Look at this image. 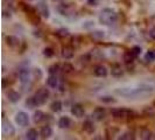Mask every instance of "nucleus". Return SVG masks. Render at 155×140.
<instances>
[{
    "label": "nucleus",
    "instance_id": "nucleus-1",
    "mask_svg": "<svg viewBox=\"0 0 155 140\" xmlns=\"http://www.w3.org/2000/svg\"><path fill=\"white\" fill-rule=\"evenodd\" d=\"M117 19H118L117 13L111 8H104L99 15V21L101 25H105V26L113 25L117 21Z\"/></svg>",
    "mask_w": 155,
    "mask_h": 140
},
{
    "label": "nucleus",
    "instance_id": "nucleus-2",
    "mask_svg": "<svg viewBox=\"0 0 155 140\" xmlns=\"http://www.w3.org/2000/svg\"><path fill=\"white\" fill-rule=\"evenodd\" d=\"M49 96H50V92H49L48 89H40L39 91L35 93V96H33L34 97V101L36 103V106L43 105L48 101Z\"/></svg>",
    "mask_w": 155,
    "mask_h": 140
},
{
    "label": "nucleus",
    "instance_id": "nucleus-3",
    "mask_svg": "<svg viewBox=\"0 0 155 140\" xmlns=\"http://www.w3.org/2000/svg\"><path fill=\"white\" fill-rule=\"evenodd\" d=\"M112 115L117 119H125V118H131L133 116V111H130L127 109H113L112 110Z\"/></svg>",
    "mask_w": 155,
    "mask_h": 140
},
{
    "label": "nucleus",
    "instance_id": "nucleus-4",
    "mask_svg": "<svg viewBox=\"0 0 155 140\" xmlns=\"http://www.w3.org/2000/svg\"><path fill=\"white\" fill-rule=\"evenodd\" d=\"M1 128H2V133L5 135H14L15 133V130L13 127V125L11 124L9 122H7L5 118H2V123H1Z\"/></svg>",
    "mask_w": 155,
    "mask_h": 140
},
{
    "label": "nucleus",
    "instance_id": "nucleus-5",
    "mask_svg": "<svg viewBox=\"0 0 155 140\" xmlns=\"http://www.w3.org/2000/svg\"><path fill=\"white\" fill-rule=\"evenodd\" d=\"M15 122L18 123L19 126H21V127H25V126H27V125L29 124V117L28 115L26 113V112H19L15 117Z\"/></svg>",
    "mask_w": 155,
    "mask_h": 140
},
{
    "label": "nucleus",
    "instance_id": "nucleus-6",
    "mask_svg": "<svg viewBox=\"0 0 155 140\" xmlns=\"http://www.w3.org/2000/svg\"><path fill=\"white\" fill-rule=\"evenodd\" d=\"M19 79H20V82H21V84L22 85H26V84H28L29 83V81H31V75H29V70L28 69H20L19 71Z\"/></svg>",
    "mask_w": 155,
    "mask_h": 140
},
{
    "label": "nucleus",
    "instance_id": "nucleus-7",
    "mask_svg": "<svg viewBox=\"0 0 155 140\" xmlns=\"http://www.w3.org/2000/svg\"><path fill=\"white\" fill-rule=\"evenodd\" d=\"M106 116V111L104 108H96V109L93 110L92 112V118L94 120H97V122H101L104 118Z\"/></svg>",
    "mask_w": 155,
    "mask_h": 140
},
{
    "label": "nucleus",
    "instance_id": "nucleus-8",
    "mask_svg": "<svg viewBox=\"0 0 155 140\" xmlns=\"http://www.w3.org/2000/svg\"><path fill=\"white\" fill-rule=\"evenodd\" d=\"M71 113L75 117H77V118H82V117L84 116L85 111H84V108H83L81 104H75V105L71 108Z\"/></svg>",
    "mask_w": 155,
    "mask_h": 140
},
{
    "label": "nucleus",
    "instance_id": "nucleus-9",
    "mask_svg": "<svg viewBox=\"0 0 155 140\" xmlns=\"http://www.w3.org/2000/svg\"><path fill=\"white\" fill-rule=\"evenodd\" d=\"M6 42H7V45L11 47V48H18L19 45H20V40L18 39L16 36H13V35L7 36V38H6Z\"/></svg>",
    "mask_w": 155,
    "mask_h": 140
},
{
    "label": "nucleus",
    "instance_id": "nucleus-10",
    "mask_svg": "<svg viewBox=\"0 0 155 140\" xmlns=\"http://www.w3.org/2000/svg\"><path fill=\"white\" fill-rule=\"evenodd\" d=\"M47 85L51 89H56L57 85H58V79H57V76L56 75H50L49 77L47 78Z\"/></svg>",
    "mask_w": 155,
    "mask_h": 140
},
{
    "label": "nucleus",
    "instance_id": "nucleus-11",
    "mask_svg": "<svg viewBox=\"0 0 155 140\" xmlns=\"http://www.w3.org/2000/svg\"><path fill=\"white\" fill-rule=\"evenodd\" d=\"M93 72L97 77H105L107 75V70L104 65H97L93 70Z\"/></svg>",
    "mask_w": 155,
    "mask_h": 140
},
{
    "label": "nucleus",
    "instance_id": "nucleus-12",
    "mask_svg": "<svg viewBox=\"0 0 155 140\" xmlns=\"http://www.w3.org/2000/svg\"><path fill=\"white\" fill-rule=\"evenodd\" d=\"M40 135H41V138H43V139H47V138L51 137V135H53V130H51V127L48 126V125H47V126H43V127L41 128Z\"/></svg>",
    "mask_w": 155,
    "mask_h": 140
},
{
    "label": "nucleus",
    "instance_id": "nucleus-13",
    "mask_svg": "<svg viewBox=\"0 0 155 140\" xmlns=\"http://www.w3.org/2000/svg\"><path fill=\"white\" fill-rule=\"evenodd\" d=\"M62 57L65 60H71L74 57V49L71 47H64L62 49Z\"/></svg>",
    "mask_w": 155,
    "mask_h": 140
},
{
    "label": "nucleus",
    "instance_id": "nucleus-14",
    "mask_svg": "<svg viewBox=\"0 0 155 140\" xmlns=\"http://www.w3.org/2000/svg\"><path fill=\"white\" fill-rule=\"evenodd\" d=\"M38 8H39L40 14L43 18H46V19L49 18V9H48V7H47V5L45 2H40L39 5H38Z\"/></svg>",
    "mask_w": 155,
    "mask_h": 140
},
{
    "label": "nucleus",
    "instance_id": "nucleus-15",
    "mask_svg": "<svg viewBox=\"0 0 155 140\" xmlns=\"http://www.w3.org/2000/svg\"><path fill=\"white\" fill-rule=\"evenodd\" d=\"M111 72H112V76H114V77H121L123 76V69H121V67L119 64L112 65Z\"/></svg>",
    "mask_w": 155,
    "mask_h": 140
},
{
    "label": "nucleus",
    "instance_id": "nucleus-16",
    "mask_svg": "<svg viewBox=\"0 0 155 140\" xmlns=\"http://www.w3.org/2000/svg\"><path fill=\"white\" fill-rule=\"evenodd\" d=\"M70 124H71V122H70L69 117H61L58 120V126L61 128H68Z\"/></svg>",
    "mask_w": 155,
    "mask_h": 140
},
{
    "label": "nucleus",
    "instance_id": "nucleus-17",
    "mask_svg": "<svg viewBox=\"0 0 155 140\" xmlns=\"http://www.w3.org/2000/svg\"><path fill=\"white\" fill-rule=\"evenodd\" d=\"M83 130L87 133H93V131H94L93 122H91V120H86V122H84V124H83Z\"/></svg>",
    "mask_w": 155,
    "mask_h": 140
},
{
    "label": "nucleus",
    "instance_id": "nucleus-18",
    "mask_svg": "<svg viewBox=\"0 0 155 140\" xmlns=\"http://www.w3.org/2000/svg\"><path fill=\"white\" fill-rule=\"evenodd\" d=\"M20 97H21L20 93L16 92V91H9V93H8V99L12 103H18L20 101Z\"/></svg>",
    "mask_w": 155,
    "mask_h": 140
},
{
    "label": "nucleus",
    "instance_id": "nucleus-19",
    "mask_svg": "<svg viewBox=\"0 0 155 140\" xmlns=\"http://www.w3.org/2000/svg\"><path fill=\"white\" fill-rule=\"evenodd\" d=\"M38 137H39V133H38L36 130H34V128L28 130V132L26 133V138L29 140H36L38 139Z\"/></svg>",
    "mask_w": 155,
    "mask_h": 140
},
{
    "label": "nucleus",
    "instance_id": "nucleus-20",
    "mask_svg": "<svg viewBox=\"0 0 155 140\" xmlns=\"http://www.w3.org/2000/svg\"><path fill=\"white\" fill-rule=\"evenodd\" d=\"M50 108L51 110L54 111V112H60V111H62V102L61 101H54L51 103V105H50Z\"/></svg>",
    "mask_w": 155,
    "mask_h": 140
},
{
    "label": "nucleus",
    "instance_id": "nucleus-21",
    "mask_svg": "<svg viewBox=\"0 0 155 140\" xmlns=\"http://www.w3.org/2000/svg\"><path fill=\"white\" fill-rule=\"evenodd\" d=\"M45 113L42 112V111H40V110H38L35 113H34V122L35 123H41L43 119H45Z\"/></svg>",
    "mask_w": 155,
    "mask_h": 140
},
{
    "label": "nucleus",
    "instance_id": "nucleus-22",
    "mask_svg": "<svg viewBox=\"0 0 155 140\" xmlns=\"http://www.w3.org/2000/svg\"><path fill=\"white\" fill-rule=\"evenodd\" d=\"M134 138H135V137H134V133L131 132V131L125 132L124 134H121V135L119 137V139L120 140H133Z\"/></svg>",
    "mask_w": 155,
    "mask_h": 140
},
{
    "label": "nucleus",
    "instance_id": "nucleus-23",
    "mask_svg": "<svg viewBox=\"0 0 155 140\" xmlns=\"http://www.w3.org/2000/svg\"><path fill=\"white\" fill-rule=\"evenodd\" d=\"M134 58H135V57H134V55L132 54V52H127V53L124 54V61L127 63V64H128V63H132Z\"/></svg>",
    "mask_w": 155,
    "mask_h": 140
},
{
    "label": "nucleus",
    "instance_id": "nucleus-24",
    "mask_svg": "<svg viewBox=\"0 0 155 140\" xmlns=\"http://www.w3.org/2000/svg\"><path fill=\"white\" fill-rule=\"evenodd\" d=\"M145 58H146V61H148V62H153V61H155V52L149 50L147 54L145 55Z\"/></svg>",
    "mask_w": 155,
    "mask_h": 140
},
{
    "label": "nucleus",
    "instance_id": "nucleus-25",
    "mask_svg": "<svg viewBox=\"0 0 155 140\" xmlns=\"http://www.w3.org/2000/svg\"><path fill=\"white\" fill-rule=\"evenodd\" d=\"M26 105L29 108V109H33V108H36V103L34 101V97H31V98H28L27 102H26Z\"/></svg>",
    "mask_w": 155,
    "mask_h": 140
},
{
    "label": "nucleus",
    "instance_id": "nucleus-26",
    "mask_svg": "<svg viewBox=\"0 0 155 140\" xmlns=\"http://www.w3.org/2000/svg\"><path fill=\"white\" fill-rule=\"evenodd\" d=\"M141 138L142 139H152V132L148 130H143L141 132Z\"/></svg>",
    "mask_w": 155,
    "mask_h": 140
},
{
    "label": "nucleus",
    "instance_id": "nucleus-27",
    "mask_svg": "<svg viewBox=\"0 0 155 140\" xmlns=\"http://www.w3.org/2000/svg\"><path fill=\"white\" fill-rule=\"evenodd\" d=\"M72 70H74V67L69 64V63H65L64 65H63V71L65 72V74H70V72H72Z\"/></svg>",
    "mask_w": 155,
    "mask_h": 140
},
{
    "label": "nucleus",
    "instance_id": "nucleus-28",
    "mask_svg": "<svg viewBox=\"0 0 155 140\" xmlns=\"http://www.w3.org/2000/svg\"><path fill=\"white\" fill-rule=\"evenodd\" d=\"M101 101L103 103H106V104H111V103H114L116 99H113L112 97H110V96H104V97H101Z\"/></svg>",
    "mask_w": 155,
    "mask_h": 140
},
{
    "label": "nucleus",
    "instance_id": "nucleus-29",
    "mask_svg": "<svg viewBox=\"0 0 155 140\" xmlns=\"http://www.w3.org/2000/svg\"><path fill=\"white\" fill-rule=\"evenodd\" d=\"M58 69H60V67H58L57 64L51 65V67L49 68V74H50V75H56V74L58 72Z\"/></svg>",
    "mask_w": 155,
    "mask_h": 140
},
{
    "label": "nucleus",
    "instance_id": "nucleus-30",
    "mask_svg": "<svg viewBox=\"0 0 155 140\" xmlns=\"http://www.w3.org/2000/svg\"><path fill=\"white\" fill-rule=\"evenodd\" d=\"M43 55H45L46 57H51V56L54 55V52H53V49H51V48H45V50H43Z\"/></svg>",
    "mask_w": 155,
    "mask_h": 140
},
{
    "label": "nucleus",
    "instance_id": "nucleus-31",
    "mask_svg": "<svg viewBox=\"0 0 155 140\" xmlns=\"http://www.w3.org/2000/svg\"><path fill=\"white\" fill-rule=\"evenodd\" d=\"M131 52H132V54L134 55V57H138V56L140 55V53H141V48H140V47H138V46L133 47Z\"/></svg>",
    "mask_w": 155,
    "mask_h": 140
},
{
    "label": "nucleus",
    "instance_id": "nucleus-32",
    "mask_svg": "<svg viewBox=\"0 0 155 140\" xmlns=\"http://www.w3.org/2000/svg\"><path fill=\"white\" fill-rule=\"evenodd\" d=\"M56 34H57L58 36H61V38H64V36H68V35H69V32L67 31V29H60Z\"/></svg>",
    "mask_w": 155,
    "mask_h": 140
},
{
    "label": "nucleus",
    "instance_id": "nucleus-33",
    "mask_svg": "<svg viewBox=\"0 0 155 140\" xmlns=\"http://www.w3.org/2000/svg\"><path fill=\"white\" fill-rule=\"evenodd\" d=\"M93 38H98V39H103L104 36H105V34H104V32H101V31H97L94 32L92 34Z\"/></svg>",
    "mask_w": 155,
    "mask_h": 140
},
{
    "label": "nucleus",
    "instance_id": "nucleus-34",
    "mask_svg": "<svg viewBox=\"0 0 155 140\" xmlns=\"http://www.w3.org/2000/svg\"><path fill=\"white\" fill-rule=\"evenodd\" d=\"M149 35H150V38H152V39L155 40V27H153V28L150 29V32H149Z\"/></svg>",
    "mask_w": 155,
    "mask_h": 140
},
{
    "label": "nucleus",
    "instance_id": "nucleus-35",
    "mask_svg": "<svg viewBox=\"0 0 155 140\" xmlns=\"http://www.w3.org/2000/svg\"><path fill=\"white\" fill-rule=\"evenodd\" d=\"M87 2H89V5L96 6V5H97V2H98V0H87Z\"/></svg>",
    "mask_w": 155,
    "mask_h": 140
},
{
    "label": "nucleus",
    "instance_id": "nucleus-36",
    "mask_svg": "<svg viewBox=\"0 0 155 140\" xmlns=\"http://www.w3.org/2000/svg\"><path fill=\"white\" fill-rule=\"evenodd\" d=\"M7 85V81H6V78H2V89H5Z\"/></svg>",
    "mask_w": 155,
    "mask_h": 140
},
{
    "label": "nucleus",
    "instance_id": "nucleus-37",
    "mask_svg": "<svg viewBox=\"0 0 155 140\" xmlns=\"http://www.w3.org/2000/svg\"><path fill=\"white\" fill-rule=\"evenodd\" d=\"M55 1H64V0H55Z\"/></svg>",
    "mask_w": 155,
    "mask_h": 140
}]
</instances>
